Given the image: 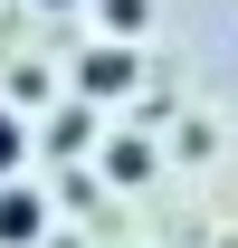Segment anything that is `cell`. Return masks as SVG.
Segmentation results:
<instances>
[{"label":"cell","instance_id":"7","mask_svg":"<svg viewBox=\"0 0 238 248\" xmlns=\"http://www.w3.org/2000/svg\"><path fill=\"white\" fill-rule=\"evenodd\" d=\"M19 105H48V67H29V58L10 67V115H19Z\"/></svg>","mask_w":238,"mask_h":248},{"label":"cell","instance_id":"6","mask_svg":"<svg viewBox=\"0 0 238 248\" xmlns=\"http://www.w3.org/2000/svg\"><path fill=\"white\" fill-rule=\"evenodd\" d=\"M19 162H29V124L0 105V182H19Z\"/></svg>","mask_w":238,"mask_h":248},{"label":"cell","instance_id":"5","mask_svg":"<svg viewBox=\"0 0 238 248\" xmlns=\"http://www.w3.org/2000/svg\"><path fill=\"white\" fill-rule=\"evenodd\" d=\"M95 10H105V38H143V19H152V0H95Z\"/></svg>","mask_w":238,"mask_h":248},{"label":"cell","instance_id":"1","mask_svg":"<svg viewBox=\"0 0 238 248\" xmlns=\"http://www.w3.org/2000/svg\"><path fill=\"white\" fill-rule=\"evenodd\" d=\"M134 77H143V67H134V48H115V38L76 58V95H86V105H124V95H134Z\"/></svg>","mask_w":238,"mask_h":248},{"label":"cell","instance_id":"2","mask_svg":"<svg viewBox=\"0 0 238 248\" xmlns=\"http://www.w3.org/2000/svg\"><path fill=\"white\" fill-rule=\"evenodd\" d=\"M0 248H48V201L29 182H0Z\"/></svg>","mask_w":238,"mask_h":248},{"label":"cell","instance_id":"4","mask_svg":"<svg viewBox=\"0 0 238 248\" xmlns=\"http://www.w3.org/2000/svg\"><path fill=\"white\" fill-rule=\"evenodd\" d=\"M86 105H58V115H48V134H38V143H48V153H86Z\"/></svg>","mask_w":238,"mask_h":248},{"label":"cell","instance_id":"3","mask_svg":"<svg viewBox=\"0 0 238 248\" xmlns=\"http://www.w3.org/2000/svg\"><path fill=\"white\" fill-rule=\"evenodd\" d=\"M105 182H115V191L152 182V143H143V134H105Z\"/></svg>","mask_w":238,"mask_h":248},{"label":"cell","instance_id":"8","mask_svg":"<svg viewBox=\"0 0 238 248\" xmlns=\"http://www.w3.org/2000/svg\"><path fill=\"white\" fill-rule=\"evenodd\" d=\"M38 10H86V0H38Z\"/></svg>","mask_w":238,"mask_h":248}]
</instances>
